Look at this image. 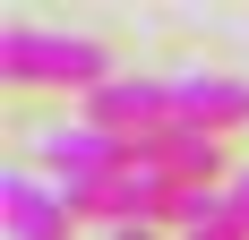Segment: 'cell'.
Segmentation results:
<instances>
[{
  "mask_svg": "<svg viewBox=\"0 0 249 240\" xmlns=\"http://www.w3.org/2000/svg\"><path fill=\"white\" fill-rule=\"evenodd\" d=\"M0 69H9V86H86V95L112 86V60H103L95 43H77V34H35V26H18V34L0 43Z\"/></svg>",
  "mask_w": 249,
  "mask_h": 240,
  "instance_id": "obj_1",
  "label": "cell"
},
{
  "mask_svg": "<svg viewBox=\"0 0 249 240\" xmlns=\"http://www.w3.org/2000/svg\"><path fill=\"white\" fill-rule=\"evenodd\" d=\"M0 206H9V240H69V197L35 180V171H0Z\"/></svg>",
  "mask_w": 249,
  "mask_h": 240,
  "instance_id": "obj_2",
  "label": "cell"
},
{
  "mask_svg": "<svg viewBox=\"0 0 249 240\" xmlns=\"http://www.w3.org/2000/svg\"><path fill=\"white\" fill-rule=\"evenodd\" d=\"M172 120L224 137V129H249V77H172Z\"/></svg>",
  "mask_w": 249,
  "mask_h": 240,
  "instance_id": "obj_3",
  "label": "cell"
},
{
  "mask_svg": "<svg viewBox=\"0 0 249 240\" xmlns=\"http://www.w3.org/2000/svg\"><path fill=\"white\" fill-rule=\"evenodd\" d=\"M180 240H249V171L224 189H189L180 206Z\"/></svg>",
  "mask_w": 249,
  "mask_h": 240,
  "instance_id": "obj_4",
  "label": "cell"
}]
</instances>
